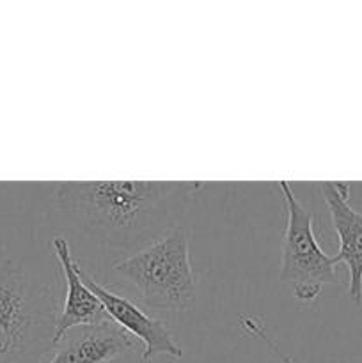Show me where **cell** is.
<instances>
[{"label":"cell","mask_w":362,"mask_h":363,"mask_svg":"<svg viewBox=\"0 0 362 363\" xmlns=\"http://www.w3.org/2000/svg\"><path fill=\"white\" fill-rule=\"evenodd\" d=\"M202 181H67L55 201L67 223L112 248H141L172 233Z\"/></svg>","instance_id":"cell-1"},{"label":"cell","mask_w":362,"mask_h":363,"mask_svg":"<svg viewBox=\"0 0 362 363\" xmlns=\"http://www.w3.org/2000/svg\"><path fill=\"white\" fill-rule=\"evenodd\" d=\"M59 298L23 266H0V363H45L57 347Z\"/></svg>","instance_id":"cell-2"},{"label":"cell","mask_w":362,"mask_h":363,"mask_svg":"<svg viewBox=\"0 0 362 363\" xmlns=\"http://www.w3.org/2000/svg\"><path fill=\"white\" fill-rule=\"evenodd\" d=\"M149 307L185 311L194 303L195 277L190 243L183 230L174 229L148 247L135 250L114 266Z\"/></svg>","instance_id":"cell-3"},{"label":"cell","mask_w":362,"mask_h":363,"mask_svg":"<svg viewBox=\"0 0 362 363\" xmlns=\"http://www.w3.org/2000/svg\"><path fill=\"white\" fill-rule=\"evenodd\" d=\"M286 213L283 233V268L280 282L291 286L293 296L302 303H312L325 286H341L337 264L327 255L314 236V216L297 201L287 181H277Z\"/></svg>","instance_id":"cell-4"},{"label":"cell","mask_w":362,"mask_h":363,"mask_svg":"<svg viewBox=\"0 0 362 363\" xmlns=\"http://www.w3.org/2000/svg\"><path fill=\"white\" fill-rule=\"evenodd\" d=\"M80 275L89 286V289L99 298L110 321L116 323L119 328H123L124 332L130 333L133 339H137L142 344L141 363L151 362L153 358L160 357V354H165L174 360H181L183 350L177 346L165 323L149 315L148 312L142 311L137 303H133L128 298L114 293L109 287H103L84 268H80Z\"/></svg>","instance_id":"cell-5"},{"label":"cell","mask_w":362,"mask_h":363,"mask_svg":"<svg viewBox=\"0 0 362 363\" xmlns=\"http://www.w3.org/2000/svg\"><path fill=\"white\" fill-rule=\"evenodd\" d=\"M319 188L339 241L334 261L346 266L348 293L355 305H362V213L351 208L350 183L325 181Z\"/></svg>","instance_id":"cell-6"},{"label":"cell","mask_w":362,"mask_h":363,"mask_svg":"<svg viewBox=\"0 0 362 363\" xmlns=\"http://www.w3.org/2000/svg\"><path fill=\"white\" fill-rule=\"evenodd\" d=\"M135 350V339L112 321L70 330L48 363H112Z\"/></svg>","instance_id":"cell-7"},{"label":"cell","mask_w":362,"mask_h":363,"mask_svg":"<svg viewBox=\"0 0 362 363\" xmlns=\"http://www.w3.org/2000/svg\"><path fill=\"white\" fill-rule=\"evenodd\" d=\"M53 252H55L64 284H66V294H64V303L60 308L55 332V342L59 346L62 337L70 330L78 328V326L98 325L110 319L99 298L89 289V286L82 279L80 264L71 255V248L64 238L53 240Z\"/></svg>","instance_id":"cell-8"},{"label":"cell","mask_w":362,"mask_h":363,"mask_svg":"<svg viewBox=\"0 0 362 363\" xmlns=\"http://www.w3.org/2000/svg\"><path fill=\"white\" fill-rule=\"evenodd\" d=\"M240 325H241V328L247 330V332L251 333V335H254V337H258V339H261L263 344H265V346H268L270 350H272V353L275 354L277 360H279L280 363H295L290 357H286V354L280 353L279 347H277L275 344H273L272 340H270L268 337H266L265 328H263V325L258 321V319H254V318H241L240 319Z\"/></svg>","instance_id":"cell-9"}]
</instances>
